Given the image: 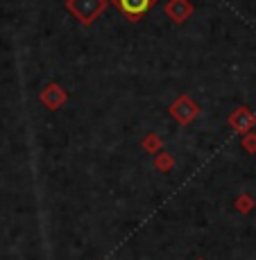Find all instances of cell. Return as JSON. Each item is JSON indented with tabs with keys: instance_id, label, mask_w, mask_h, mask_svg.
Masks as SVG:
<instances>
[{
	"instance_id": "cell-1",
	"label": "cell",
	"mask_w": 256,
	"mask_h": 260,
	"mask_svg": "<svg viewBox=\"0 0 256 260\" xmlns=\"http://www.w3.org/2000/svg\"><path fill=\"white\" fill-rule=\"evenodd\" d=\"M68 9L82 23H91L104 9V0H68Z\"/></svg>"
},
{
	"instance_id": "cell-2",
	"label": "cell",
	"mask_w": 256,
	"mask_h": 260,
	"mask_svg": "<svg viewBox=\"0 0 256 260\" xmlns=\"http://www.w3.org/2000/svg\"><path fill=\"white\" fill-rule=\"evenodd\" d=\"M113 3L118 5V9L125 14V16L134 21V18L143 16V14L152 7L154 0H113Z\"/></svg>"
},
{
	"instance_id": "cell-3",
	"label": "cell",
	"mask_w": 256,
	"mask_h": 260,
	"mask_svg": "<svg viewBox=\"0 0 256 260\" xmlns=\"http://www.w3.org/2000/svg\"><path fill=\"white\" fill-rule=\"evenodd\" d=\"M170 111H173V116L179 120V122L188 124L190 120L195 118V113H197V107H195L193 102H190V98H179L177 102L170 107Z\"/></svg>"
},
{
	"instance_id": "cell-4",
	"label": "cell",
	"mask_w": 256,
	"mask_h": 260,
	"mask_svg": "<svg viewBox=\"0 0 256 260\" xmlns=\"http://www.w3.org/2000/svg\"><path fill=\"white\" fill-rule=\"evenodd\" d=\"M190 12H193V9H190L188 0H170V5H168V14L175 21H186Z\"/></svg>"
},
{
	"instance_id": "cell-5",
	"label": "cell",
	"mask_w": 256,
	"mask_h": 260,
	"mask_svg": "<svg viewBox=\"0 0 256 260\" xmlns=\"http://www.w3.org/2000/svg\"><path fill=\"white\" fill-rule=\"evenodd\" d=\"M64 98H66V95L62 93V88H59L57 84H50L46 88V93H43V102H46L50 109H57L59 104L64 102Z\"/></svg>"
},
{
	"instance_id": "cell-6",
	"label": "cell",
	"mask_w": 256,
	"mask_h": 260,
	"mask_svg": "<svg viewBox=\"0 0 256 260\" xmlns=\"http://www.w3.org/2000/svg\"><path fill=\"white\" fill-rule=\"evenodd\" d=\"M232 124H234V127H238V129H243V127H249V124H254V118L249 116L245 109H240L238 113H234V116H232Z\"/></svg>"
}]
</instances>
